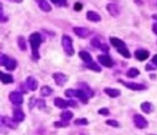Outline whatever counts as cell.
<instances>
[{"label": "cell", "mask_w": 157, "mask_h": 135, "mask_svg": "<svg viewBox=\"0 0 157 135\" xmlns=\"http://www.w3.org/2000/svg\"><path fill=\"white\" fill-rule=\"evenodd\" d=\"M29 41L30 43L31 47V53H32V58L37 61L40 59V46L42 42V38L41 35L39 32H33L30 35L29 37Z\"/></svg>", "instance_id": "6da1fadb"}, {"label": "cell", "mask_w": 157, "mask_h": 135, "mask_svg": "<svg viewBox=\"0 0 157 135\" xmlns=\"http://www.w3.org/2000/svg\"><path fill=\"white\" fill-rule=\"evenodd\" d=\"M62 45L65 54L68 56H73L75 53V49L73 46V40L68 35H63L62 37Z\"/></svg>", "instance_id": "7a4b0ae2"}, {"label": "cell", "mask_w": 157, "mask_h": 135, "mask_svg": "<svg viewBox=\"0 0 157 135\" xmlns=\"http://www.w3.org/2000/svg\"><path fill=\"white\" fill-rule=\"evenodd\" d=\"M119 82L122 83L124 86L128 87L130 90H133V91H142V90L146 89V86L143 84H139L134 82H125L123 80H119Z\"/></svg>", "instance_id": "3957f363"}, {"label": "cell", "mask_w": 157, "mask_h": 135, "mask_svg": "<svg viewBox=\"0 0 157 135\" xmlns=\"http://www.w3.org/2000/svg\"><path fill=\"white\" fill-rule=\"evenodd\" d=\"M133 122L138 129H145L148 126V121L146 119L140 114H137L133 117Z\"/></svg>", "instance_id": "277c9868"}, {"label": "cell", "mask_w": 157, "mask_h": 135, "mask_svg": "<svg viewBox=\"0 0 157 135\" xmlns=\"http://www.w3.org/2000/svg\"><path fill=\"white\" fill-rule=\"evenodd\" d=\"M107 10L109 12V14L114 17H117L120 15L121 13V8L118 4H114V3H109L107 5Z\"/></svg>", "instance_id": "5b68a950"}, {"label": "cell", "mask_w": 157, "mask_h": 135, "mask_svg": "<svg viewBox=\"0 0 157 135\" xmlns=\"http://www.w3.org/2000/svg\"><path fill=\"white\" fill-rule=\"evenodd\" d=\"M9 100L16 106H20L23 103V96L17 91H13L9 94Z\"/></svg>", "instance_id": "8992f818"}, {"label": "cell", "mask_w": 157, "mask_h": 135, "mask_svg": "<svg viewBox=\"0 0 157 135\" xmlns=\"http://www.w3.org/2000/svg\"><path fill=\"white\" fill-rule=\"evenodd\" d=\"M98 60L103 66L108 67V68H111L113 66V65H114V62H113V60L111 59V57L109 55H106V54L98 55Z\"/></svg>", "instance_id": "52a82bcc"}, {"label": "cell", "mask_w": 157, "mask_h": 135, "mask_svg": "<svg viewBox=\"0 0 157 135\" xmlns=\"http://www.w3.org/2000/svg\"><path fill=\"white\" fill-rule=\"evenodd\" d=\"M73 30L76 36H78V37L82 38V39L86 38L87 36L89 35V30L85 28V27H75Z\"/></svg>", "instance_id": "ba28073f"}, {"label": "cell", "mask_w": 157, "mask_h": 135, "mask_svg": "<svg viewBox=\"0 0 157 135\" xmlns=\"http://www.w3.org/2000/svg\"><path fill=\"white\" fill-rule=\"evenodd\" d=\"M134 55L136 57L137 60L139 61H145L148 59V57L150 56V52L146 51V50H143V49H139L137 51H135Z\"/></svg>", "instance_id": "9c48e42d"}, {"label": "cell", "mask_w": 157, "mask_h": 135, "mask_svg": "<svg viewBox=\"0 0 157 135\" xmlns=\"http://www.w3.org/2000/svg\"><path fill=\"white\" fill-rule=\"evenodd\" d=\"M35 2L37 3L39 7L43 12H51L52 10L51 6L47 0H35Z\"/></svg>", "instance_id": "30bf717a"}, {"label": "cell", "mask_w": 157, "mask_h": 135, "mask_svg": "<svg viewBox=\"0 0 157 135\" xmlns=\"http://www.w3.org/2000/svg\"><path fill=\"white\" fill-rule=\"evenodd\" d=\"M26 86L27 87L31 90V91H35L38 88V81L35 79L33 76H29L26 79Z\"/></svg>", "instance_id": "8fae6325"}, {"label": "cell", "mask_w": 157, "mask_h": 135, "mask_svg": "<svg viewBox=\"0 0 157 135\" xmlns=\"http://www.w3.org/2000/svg\"><path fill=\"white\" fill-rule=\"evenodd\" d=\"M52 77H54L56 85H58V86H64L67 80L66 75L63 73H55V74H54V75H52Z\"/></svg>", "instance_id": "7c38bea8"}, {"label": "cell", "mask_w": 157, "mask_h": 135, "mask_svg": "<svg viewBox=\"0 0 157 135\" xmlns=\"http://www.w3.org/2000/svg\"><path fill=\"white\" fill-rule=\"evenodd\" d=\"M86 19L91 22H99L101 20V17L98 13L89 10L86 12Z\"/></svg>", "instance_id": "4fadbf2b"}, {"label": "cell", "mask_w": 157, "mask_h": 135, "mask_svg": "<svg viewBox=\"0 0 157 135\" xmlns=\"http://www.w3.org/2000/svg\"><path fill=\"white\" fill-rule=\"evenodd\" d=\"M2 123L10 129H16L17 126V122L14 120V119H10L8 117H2Z\"/></svg>", "instance_id": "5bb4252c"}, {"label": "cell", "mask_w": 157, "mask_h": 135, "mask_svg": "<svg viewBox=\"0 0 157 135\" xmlns=\"http://www.w3.org/2000/svg\"><path fill=\"white\" fill-rule=\"evenodd\" d=\"M109 41H110V43L114 46L115 48H116V50H118V49H119V48H121V47H124V46H126V44H125V42L122 41V40H120V39H119V38H116V37H111L110 39H109Z\"/></svg>", "instance_id": "9a60e30c"}, {"label": "cell", "mask_w": 157, "mask_h": 135, "mask_svg": "<svg viewBox=\"0 0 157 135\" xmlns=\"http://www.w3.org/2000/svg\"><path fill=\"white\" fill-rule=\"evenodd\" d=\"M13 119L17 122H21L25 119V114L21 110H14L13 111Z\"/></svg>", "instance_id": "2e32d148"}, {"label": "cell", "mask_w": 157, "mask_h": 135, "mask_svg": "<svg viewBox=\"0 0 157 135\" xmlns=\"http://www.w3.org/2000/svg\"><path fill=\"white\" fill-rule=\"evenodd\" d=\"M54 105L59 107V109H66V107H70L69 101H66L61 97H56L54 99Z\"/></svg>", "instance_id": "e0dca14e"}, {"label": "cell", "mask_w": 157, "mask_h": 135, "mask_svg": "<svg viewBox=\"0 0 157 135\" xmlns=\"http://www.w3.org/2000/svg\"><path fill=\"white\" fill-rule=\"evenodd\" d=\"M79 57L85 62V65L90 64V62H93V58L91 56V54L89 52H87L85 51H81L79 52Z\"/></svg>", "instance_id": "ac0fdd59"}, {"label": "cell", "mask_w": 157, "mask_h": 135, "mask_svg": "<svg viewBox=\"0 0 157 135\" xmlns=\"http://www.w3.org/2000/svg\"><path fill=\"white\" fill-rule=\"evenodd\" d=\"M105 93H106L108 96H109L110 97H117L120 95V91L119 89L116 88H110V87H106L104 89Z\"/></svg>", "instance_id": "d6986e66"}, {"label": "cell", "mask_w": 157, "mask_h": 135, "mask_svg": "<svg viewBox=\"0 0 157 135\" xmlns=\"http://www.w3.org/2000/svg\"><path fill=\"white\" fill-rule=\"evenodd\" d=\"M0 80H1V82L5 85L7 84H11L13 83V77L11 75H8V74H5L3 72H1V76H0Z\"/></svg>", "instance_id": "ffe728a7"}, {"label": "cell", "mask_w": 157, "mask_h": 135, "mask_svg": "<svg viewBox=\"0 0 157 135\" xmlns=\"http://www.w3.org/2000/svg\"><path fill=\"white\" fill-rule=\"evenodd\" d=\"M141 109H142V110H143V112H145V113H147V114H149V113H151V112L153 111V105H152L150 102H143V103H142V105H141Z\"/></svg>", "instance_id": "44dd1931"}, {"label": "cell", "mask_w": 157, "mask_h": 135, "mask_svg": "<svg viewBox=\"0 0 157 135\" xmlns=\"http://www.w3.org/2000/svg\"><path fill=\"white\" fill-rule=\"evenodd\" d=\"M80 89H82L83 91L86 94V96L88 97V98L89 97H92L93 96H94V92H93V90L87 86V85H85V83H81V85H80Z\"/></svg>", "instance_id": "7402d4cb"}, {"label": "cell", "mask_w": 157, "mask_h": 135, "mask_svg": "<svg viewBox=\"0 0 157 135\" xmlns=\"http://www.w3.org/2000/svg\"><path fill=\"white\" fill-rule=\"evenodd\" d=\"M17 45H19L20 51H26L27 50V43H26L25 38L23 36H19L17 37Z\"/></svg>", "instance_id": "603a6c76"}, {"label": "cell", "mask_w": 157, "mask_h": 135, "mask_svg": "<svg viewBox=\"0 0 157 135\" xmlns=\"http://www.w3.org/2000/svg\"><path fill=\"white\" fill-rule=\"evenodd\" d=\"M5 67L9 70V71H13L16 69L17 67V61L15 59H8V61L7 62V64L5 65Z\"/></svg>", "instance_id": "cb8c5ba5"}, {"label": "cell", "mask_w": 157, "mask_h": 135, "mask_svg": "<svg viewBox=\"0 0 157 135\" xmlns=\"http://www.w3.org/2000/svg\"><path fill=\"white\" fill-rule=\"evenodd\" d=\"M52 93V89L48 86H42L41 89V97H49L51 94Z\"/></svg>", "instance_id": "d4e9b609"}, {"label": "cell", "mask_w": 157, "mask_h": 135, "mask_svg": "<svg viewBox=\"0 0 157 135\" xmlns=\"http://www.w3.org/2000/svg\"><path fill=\"white\" fill-rule=\"evenodd\" d=\"M127 76L128 77H130V78H134L136 76H138L140 75V71L137 69V68H130L128 72H127Z\"/></svg>", "instance_id": "484cf974"}, {"label": "cell", "mask_w": 157, "mask_h": 135, "mask_svg": "<svg viewBox=\"0 0 157 135\" xmlns=\"http://www.w3.org/2000/svg\"><path fill=\"white\" fill-rule=\"evenodd\" d=\"M85 67L86 68H88V69H90V70H92V71H94V72H98V73H99V72H101V68H100V66H98L96 62H90V64H87V65H85Z\"/></svg>", "instance_id": "4316f807"}, {"label": "cell", "mask_w": 157, "mask_h": 135, "mask_svg": "<svg viewBox=\"0 0 157 135\" xmlns=\"http://www.w3.org/2000/svg\"><path fill=\"white\" fill-rule=\"evenodd\" d=\"M61 118H62L63 120L68 121L73 118V113L71 111H69V110L64 111V112H62V114H61Z\"/></svg>", "instance_id": "83f0119b"}, {"label": "cell", "mask_w": 157, "mask_h": 135, "mask_svg": "<svg viewBox=\"0 0 157 135\" xmlns=\"http://www.w3.org/2000/svg\"><path fill=\"white\" fill-rule=\"evenodd\" d=\"M57 7H67V0H50Z\"/></svg>", "instance_id": "f1b7e54d"}, {"label": "cell", "mask_w": 157, "mask_h": 135, "mask_svg": "<svg viewBox=\"0 0 157 135\" xmlns=\"http://www.w3.org/2000/svg\"><path fill=\"white\" fill-rule=\"evenodd\" d=\"M64 95L67 97H70V98L76 97V90L75 89H67V90H65Z\"/></svg>", "instance_id": "f546056e"}, {"label": "cell", "mask_w": 157, "mask_h": 135, "mask_svg": "<svg viewBox=\"0 0 157 135\" xmlns=\"http://www.w3.org/2000/svg\"><path fill=\"white\" fill-rule=\"evenodd\" d=\"M8 58L6 54H4V53H1L0 54V65H2V66H5L6 64H7V62L8 61Z\"/></svg>", "instance_id": "4dcf8cb0"}, {"label": "cell", "mask_w": 157, "mask_h": 135, "mask_svg": "<svg viewBox=\"0 0 157 135\" xmlns=\"http://www.w3.org/2000/svg\"><path fill=\"white\" fill-rule=\"evenodd\" d=\"M91 45H93L94 47H96V48H98V49H100V47H101V43H100V41H99V40L98 39H97V38H94V39H92L91 40Z\"/></svg>", "instance_id": "1f68e13d"}, {"label": "cell", "mask_w": 157, "mask_h": 135, "mask_svg": "<svg viewBox=\"0 0 157 135\" xmlns=\"http://www.w3.org/2000/svg\"><path fill=\"white\" fill-rule=\"evenodd\" d=\"M106 123L108 125H109V126H112V127H114V128L119 127V123L117 120H109L106 121Z\"/></svg>", "instance_id": "d6a6232c"}, {"label": "cell", "mask_w": 157, "mask_h": 135, "mask_svg": "<svg viewBox=\"0 0 157 135\" xmlns=\"http://www.w3.org/2000/svg\"><path fill=\"white\" fill-rule=\"evenodd\" d=\"M88 123L86 119H76L75 120V125H86Z\"/></svg>", "instance_id": "836d02e7"}, {"label": "cell", "mask_w": 157, "mask_h": 135, "mask_svg": "<svg viewBox=\"0 0 157 135\" xmlns=\"http://www.w3.org/2000/svg\"><path fill=\"white\" fill-rule=\"evenodd\" d=\"M38 102H39V100H37L34 97H32L30 99V102H29V106H30V109H33L35 106H37Z\"/></svg>", "instance_id": "e575fe53"}, {"label": "cell", "mask_w": 157, "mask_h": 135, "mask_svg": "<svg viewBox=\"0 0 157 135\" xmlns=\"http://www.w3.org/2000/svg\"><path fill=\"white\" fill-rule=\"evenodd\" d=\"M54 125L56 126V127L62 128V127H65V126L69 125V123H68V121H66V120H61V121H57V122H55Z\"/></svg>", "instance_id": "d590c367"}, {"label": "cell", "mask_w": 157, "mask_h": 135, "mask_svg": "<svg viewBox=\"0 0 157 135\" xmlns=\"http://www.w3.org/2000/svg\"><path fill=\"white\" fill-rule=\"evenodd\" d=\"M74 9L76 11V12H79L83 9V4L80 3V2H76L75 5H74Z\"/></svg>", "instance_id": "8d00e7d4"}, {"label": "cell", "mask_w": 157, "mask_h": 135, "mask_svg": "<svg viewBox=\"0 0 157 135\" xmlns=\"http://www.w3.org/2000/svg\"><path fill=\"white\" fill-rule=\"evenodd\" d=\"M98 113H99L100 115H103V116H108V115L109 114V111L108 109L104 107V109H101V110H98Z\"/></svg>", "instance_id": "74e56055"}, {"label": "cell", "mask_w": 157, "mask_h": 135, "mask_svg": "<svg viewBox=\"0 0 157 135\" xmlns=\"http://www.w3.org/2000/svg\"><path fill=\"white\" fill-rule=\"evenodd\" d=\"M100 50L103 52H108L109 51V47L108 46V45L106 43H104L101 45V47H100Z\"/></svg>", "instance_id": "f35d334b"}, {"label": "cell", "mask_w": 157, "mask_h": 135, "mask_svg": "<svg viewBox=\"0 0 157 135\" xmlns=\"http://www.w3.org/2000/svg\"><path fill=\"white\" fill-rule=\"evenodd\" d=\"M152 64L154 65L155 66H157V54H155V55L152 58Z\"/></svg>", "instance_id": "ab89813d"}, {"label": "cell", "mask_w": 157, "mask_h": 135, "mask_svg": "<svg viewBox=\"0 0 157 135\" xmlns=\"http://www.w3.org/2000/svg\"><path fill=\"white\" fill-rule=\"evenodd\" d=\"M69 105H70V107H76V102L74 101V100H69Z\"/></svg>", "instance_id": "60d3db41"}, {"label": "cell", "mask_w": 157, "mask_h": 135, "mask_svg": "<svg viewBox=\"0 0 157 135\" xmlns=\"http://www.w3.org/2000/svg\"><path fill=\"white\" fill-rule=\"evenodd\" d=\"M7 1H10L12 3H16V4H20L23 2V0H7Z\"/></svg>", "instance_id": "b9f144b4"}, {"label": "cell", "mask_w": 157, "mask_h": 135, "mask_svg": "<svg viewBox=\"0 0 157 135\" xmlns=\"http://www.w3.org/2000/svg\"><path fill=\"white\" fill-rule=\"evenodd\" d=\"M153 31L157 35V23H154L153 25Z\"/></svg>", "instance_id": "7bdbcfd3"}, {"label": "cell", "mask_w": 157, "mask_h": 135, "mask_svg": "<svg viewBox=\"0 0 157 135\" xmlns=\"http://www.w3.org/2000/svg\"><path fill=\"white\" fill-rule=\"evenodd\" d=\"M145 68H146V71H151V70H154V67H153L151 65H147L145 66Z\"/></svg>", "instance_id": "ee69618b"}, {"label": "cell", "mask_w": 157, "mask_h": 135, "mask_svg": "<svg viewBox=\"0 0 157 135\" xmlns=\"http://www.w3.org/2000/svg\"><path fill=\"white\" fill-rule=\"evenodd\" d=\"M134 1H135V3L137 4V5H143V1H142V0H134Z\"/></svg>", "instance_id": "f6af8a7d"}, {"label": "cell", "mask_w": 157, "mask_h": 135, "mask_svg": "<svg viewBox=\"0 0 157 135\" xmlns=\"http://www.w3.org/2000/svg\"><path fill=\"white\" fill-rule=\"evenodd\" d=\"M152 17H153V20H157V14H155V15H153V16H152Z\"/></svg>", "instance_id": "bcb514c9"}]
</instances>
